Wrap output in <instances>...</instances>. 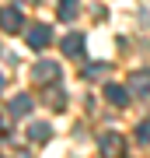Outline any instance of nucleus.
<instances>
[{"instance_id":"10","label":"nucleus","mask_w":150,"mask_h":158,"mask_svg":"<svg viewBox=\"0 0 150 158\" xmlns=\"http://www.w3.org/2000/svg\"><path fill=\"white\" fill-rule=\"evenodd\" d=\"M11 113H14V116L32 113V98H28V95H17V98H11Z\"/></svg>"},{"instance_id":"7","label":"nucleus","mask_w":150,"mask_h":158,"mask_svg":"<svg viewBox=\"0 0 150 158\" xmlns=\"http://www.w3.org/2000/svg\"><path fill=\"white\" fill-rule=\"evenodd\" d=\"M105 98L112 102V106H126V102H129L126 88H119V85H105Z\"/></svg>"},{"instance_id":"8","label":"nucleus","mask_w":150,"mask_h":158,"mask_svg":"<svg viewBox=\"0 0 150 158\" xmlns=\"http://www.w3.org/2000/svg\"><path fill=\"white\" fill-rule=\"evenodd\" d=\"M28 137H32V141H49V137H52V127L49 123H32V127H28Z\"/></svg>"},{"instance_id":"1","label":"nucleus","mask_w":150,"mask_h":158,"mask_svg":"<svg viewBox=\"0 0 150 158\" xmlns=\"http://www.w3.org/2000/svg\"><path fill=\"white\" fill-rule=\"evenodd\" d=\"M21 25H25V18L17 7H0V28L4 32H21Z\"/></svg>"},{"instance_id":"3","label":"nucleus","mask_w":150,"mask_h":158,"mask_svg":"<svg viewBox=\"0 0 150 158\" xmlns=\"http://www.w3.org/2000/svg\"><path fill=\"white\" fill-rule=\"evenodd\" d=\"M122 148H126V141H122L119 134H112V130H108V134H101V155L119 158V155H122Z\"/></svg>"},{"instance_id":"4","label":"nucleus","mask_w":150,"mask_h":158,"mask_svg":"<svg viewBox=\"0 0 150 158\" xmlns=\"http://www.w3.org/2000/svg\"><path fill=\"white\" fill-rule=\"evenodd\" d=\"M129 91H133V95H140V98L150 95V67H147V70H136L133 77H129Z\"/></svg>"},{"instance_id":"12","label":"nucleus","mask_w":150,"mask_h":158,"mask_svg":"<svg viewBox=\"0 0 150 158\" xmlns=\"http://www.w3.org/2000/svg\"><path fill=\"white\" fill-rule=\"evenodd\" d=\"M0 88H4V77H0Z\"/></svg>"},{"instance_id":"9","label":"nucleus","mask_w":150,"mask_h":158,"mask_svg":"<svg viewBox=\"0 0 150 158\" xmlns=\"http://www.w3.org/2000/svg\"><path fill=\"white\" fill-rule=\"evenodd\" d=\"M77 7H80V0H60V18L63 21H73L77 18Z\"/></svg>"},{"instance_id":"5","label":"nucleus","mask_w":150,"mask_h":158,"mask_svg":"<svg viewBox=\"0 0 150 158\" xmlns=\"http://www.w3.org/2000/svg\"><path fill=\"white\" fill-rule=\"evenodd\" d=\"M32 77L35 81H42V85H45V81H56V77H60V67H56V63H35V70H32Z\"/></svg>"},{"instance_id":"11","label":"nucleus","mask_w":150,"mask_h":158,"mask_svg":"<svg viewBox=\"0 0 150 158\" xmlns=\"http://www.w3.org/2000/svg\"><path fill=\"white\" fill-rule=\"evenodd\" d=\"M136 137H140V141H143V144H150V119H147V123H140Z\"/></svg>"},{"instance_id":"2","label":"nucleus","mask_w":150,"mask_h":158,"mask_svg":"<svg viewBox=\"0 0 150 158\" xmlns=\"http://www.w3.org/2000/svg\"><path fill=\"white\" fill-rule=\"evenodd\" d=\"M49 39H52L49 25H32V28H28V46H32V49H45Z\"/></svg>"},{"instance_id":"6","label":"nucleus","mask_w":150,"mask_h":158,"mask_svg":"<svg viewBox=\"0 0 150 158\" xmlns=\"http://www.w3.org/2000/svg\"><path fill=\"white\" fill-rule=\"evenodd\" d=\"M63 53H67V56H80V53H84V35L80 32H70L67 39H63Z\"/></svg>"}]
</instances>
